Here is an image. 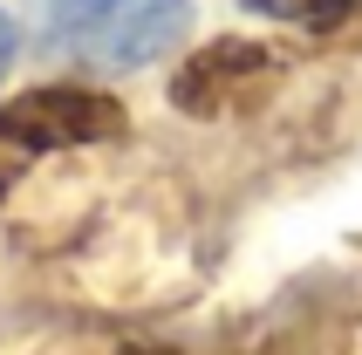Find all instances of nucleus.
I'll list each match as a JSON object with an SVG mask.
<instances>
[{"mask_svg":"<svg viewBox=\"0 0 362 355\" xmlns=\"http://www.w3.org/2000/svg\"><path fill=\"white\" fill-rule=\"evenodd\" d=\"M7 62H14V21L0 14V76H7Z\"/></svg>","mask_w":362,"mask_h":355,"instance_id":"obj_5","label":"nucleus"},{"mask_svg":"<svg viewBox=\"0 0 362 355\" xmlns=\"http://www.w3.org/2000/svg\"><path fill=\"white\" fill-rule=\"evenodd\" d=\"M21 7L55 55H76L103 76L151 69L192 28V0H21Z\"/></svg>","mask_w":362,"mask_h":355,"instance_id":"obj_1","label":"nucleus"},{"mask_svg":"<svg viewBox=\"0 0 362 355\" xmlns=\"http://www.w3.org/2000/svg\"><path fill=\"white\" fill-rule=\"evenodd\" d=\"M246 7L281 21V28H308V35H328V28H342L356 14V0H246Z\"/></svg>","mask_w":362,"mask_h":355,"instance_id":"obj_4","label":"nucleus"},{"mask_svg":"<svg viewBox=\"0 0 362 355\" xmlns=\"http://www.w3.org/2000/svg\"><path fill=\"white\" fill-rule=\"evenodd\" d=\"M0 185H7V178H0Z\"/></svg>","mask_w":362,"mask_h":355,"instance_id":"obj_6","label":"nucleus"},{"mask_svg":"<svg viewBox=\"0 0 362 355\" xmlns=\"http://www.w3.org/2000/svg\"><path fill=\"white\" fill-rule=\"evenodd\" d=\"M123 130H130L123 103L89 82H35L0 103V144L14 151H89V144H117Z\"/></svg>","mask_w":362,"mask_h":355,"instance_id":"obj_2","label":"nucleus"},{"mask_svg":"<svg viewBox=\"0 0 362 355\" xmlns=\"http://www.w3.org/2000/svg\"><path fill=\"white\" fill-rule=\"evenodd\" d=\"M267 76H274L267 41L219 35V41H205V48H192V55L178 62V76H171V110H185V117H219V110L246 103V89L267 82Z\"/></svg>","mask_w":362,"mask_h":355,"instance_id":"obj_3","label":"nucleus"}]
</instances>
